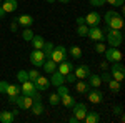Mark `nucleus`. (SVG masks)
Returning a JSON list of instances; mask_svg holds the SVG:
<instances>
[{"label":"nucleus","mask_w":125,"mask_h":123,"mask_svg":"<svg viewBox=\"0 0 125 123\" xmlns=\"http://www.w3.org/2000/svg\"><path fill=\"white\" fill-rule=\"evenodd\" d=\"M104 22H105L107 28L112 30H122L124 28V19L120 13H117L115 10H108L104 15Z\"/></svg>","instance_id":"1"},{"label":"nucleus","mask_w":125,"mask_h":123,"mask_svg":"<svg viewBox=\"0 0 125 123\" xmlns=\"http://www.w3.org/2000/svg\"><path fill=\"white\" fill-rule=\"evenodd\" d=\"M104 32H107V42L110 47H120L122 45V40H124V35L120 30H112V28H104Z\"/></svg>","instance_id":"2"},{"label":"nucleus","mask_w":125,"mask_h":123,"mask_svg":"<svg viewBox=\"0 0 125 123\" xmlns=\"http://www.w3.org/2000/svg\"><path fill=\"white\" fill-rule=\"evenodd\" d=\"M110 75H112V78L114 80H117V82H124L125 78V66L120 63V62H115V63H112V66H110Z\"/></svg>","instance_id":"3"},{"label":"nucleus","mask_w":125,"mask_h":123,"mask_svg":"<svg viewBox=\"0 0 125 123\" xmlns=\"http://www.w3.org/2000/svg\"><path fill=\"white\" fill-rule=\"evenodd\" d=\"M104 55H105V60L108 62V63H115V62H120V60L124 58L122 52H120V50H118L117 47L107 48L105 52H104Z\"/></svg>","instance_id":"4"},{"label":"nucleus","mask_w":125,"mask_h":123,"mask_svg":"<svg viewBox=\"0 0 125 123\" xmlns=\"http://www.w3.org/2000/svg\"><path fill=\"white\" fill-rule=\"evenodd\" d=\"M50 58L55 62V63H60V62H63L65 58H67V48L63 47V45H55L53 47V50H52V55H50Z\"/></svg>","instance_id":"5"},{"label":"nucleus","mask_w":125,"mask_h":123,"mask_svg":"<svg viewBox=\"0 0 125 123\" xmlns=\"http://www.w3.org/2000/svg\"><path fill=\"white\" fill-rule=\"evenodd\" d=\"M87 37L90 40H94V42H104L105 40V33H104V30L100 28L98 25H95V27H88Z\"/></svg>","instance_id":"6"},{"label":"nucleus","mask_w":125,"mask_h":123,"mask_svg":"<svg viewBox=\"0 0 125 123\" xmlns=\"http://www.w3.org/2000/svg\"><path fill=\"white\" fill-rule=\"evenodd\" d=\"M43 62H45V55H43V52L33 48V52L30 53V63L35 66V68H39V66L43 65Z\"/></svg>","instance_id":"7"},{"label":"nucleus","mask_w":125,"mask_h":123,"mask_svg":"<svg viewBox=\"0 0 125 123\" xmlns=\"http://www.w3.org/2000/svg\"><path fill=\"white\" fill-rule=\"evenodd\" d=\"M100 22H102V15L98 12H88L85 15V25H88V27L100 25Z\"/></svg>","instance_id":"8"},{"label":"nucleus","mask_w":125,"mask_h":123,"mask_svg":"<svg viewBox=\"0 0 125 123\" xmlns=\"http://www.w3.org/2000/svg\"><path fill=\"white\" fill-rule=\"evenodd\" d=\"M72 110H73V116L77 118L78 122H83V118H85L87 112H88V110H87V105H85V103H75Z\"/></svg>","instance_id":"9"},{"label":"nucleus","mask_w":125,"mask_h":123,"mask_svg":"<svg viewBox=\"0 0 125 123\" xmlns=\"http://www.w3.org/2000/svg\"><path fill=\"white\" fill-rule=\"evenodd\" d=\"M73 73H75V78L85 80L87 76L90 75V68H88V65H78L77 68H73Z\"/></svg>","instance_id":"10"},{"label":"nucleus","mask_w":125,"mask_h":123,"mask_svg":"<svg viewBox=\"0 0 125 123\" xmlns=\"http://www.w3.org/2000/svg\"><path fill=\"white\" fill-rule=\"evenodd\" d=\"M63 83H65V75H62L58 70L50 73V85L58 86V85H63Z\"/></svg>","instance_id":"11"},{"label":"nucleus","mask_w":125,"mask_h":123,"mask_svg":"<svg viewBox=\"0 0 125 123\" xmlns=\"http://www.w3.org/2000/svg\"><path fill=\"white\" fill-rule=\"evenodd\" d=\"M20 90H22V93H23V95H29V96H32V95L37 92L35 83H33V82H30V80H25V82L22 83V86H20Z\"/></svg>","instance_id":"12"},{"label":"nucleus","mask_w":125,"mask_h":123,"mask_svg":"<svg viewBox=\"0 0 125 123\" xmlns=\"http://www.w3.org/2000/svg\"><path fill=\"white\" fill-rule=\"evenodd\" d=\"M102 100H104V93L98 90V88H94L92 92H88V102L90 103H102Z\"/></svg>","instance_id":"13"},{"label":"nucleus","mask_w":125,"mask_h":123,"mask_svg":"<svg viewBox=\"0 0 125 123\" xmlns=\"http://www.w3.org/2000/svg\"><path fill=\"white\" fill-rule=\"evenodd\" d=\"M33 83H35V88H37L39 92H43V90H48V86H50V80H48L47 76L40 75Z\"/></svg>","instance_id":"14"},{"label":"nucleus","mask_w":125,"mask_h":123,"mask_svg":"<svg viewBox=\"0 0 125 123\" xmlns=\"http://www.w3.org/2000/svg\"><path fill=\"white\" fill-rule=\"evenodd\" d=\"M73 68H75L73 63H72L70 60H67V58H65L63 62L58 63V72H60L62 75H67V73H70V72H73Z\"/></svg>","instance_id":"15"},{"label":"nucleus","mask_w":125,"mask_h":123,"mask_svg":"<svg viewBox=\"0 0 125 123\" xmlns=\"http://www.w3.org/2000/svg\"><path fill=\"white\" fill-rule=\"evenodd\" d=\"M5 13H12V12H15V10L19 9V3H17V0H5L2 5H0Z\"/></svg>","instance_id":"16"},{"label":"nucleus","mask_w":125,"mask_h":123,"mask_svg":"<svg viewBox=\"0 0 125 123\" xmlns=\"http://www.w3.org/2000/svg\"><path fill=\"white\" fill-rule=\"evenodd\" d=\"M60 103L63 105L65 108H73V105H75V98H73L70 93H67V95H63V96H60Z\"/></svg>","instance_id":"17"},{"label":"nucleus","mask_w":125,"mask_h":123,"mask_svg":"<svg viewBox=\"0 0 125 123\" xmlns=\"http://www.w3.org/2000/svg\"><path fill=\"white\" fill-rule=\"evenodd\" d=\"M15 22H17L19 25H22V27H30V25L33 23V19H32L30 15H19V17L15 19Z\"/></svg>","instance_id":"18"},{"label":"nucleus","mask_w":125,"mask_h":123,"mask_svg":"<svg viewBox=\"0 0 125 123\" xmlns=\"http://www.w3.org/2000/svg\"><path fill=\"white\" fill-rule=\"evenodd\" d=\"M83 122L85 123H98L100 122V113L98 112H87Z\"/></svg>","instance_id":"19"},{"label":"nucleus","mask_w":125,"mask_h":123,"mask_svg":"<svg viewBox=\"0 0 125 123\" xmlns=\"http://www.w3.org/2000/svg\"><path fill=\"white\" fill-rule=\"evenodd\" d=\"M88 78V86H94V88H98V86L102 85V80H100V75H97V73H90V75L87 76Z\"/></svg>","instance_id":"20"},{"label":"nucleus","mask_w":125,"mask_h":123,"mask_svg":"<svg viewBox=\"0 0 125 123\" xmlns=\"http://www.w3.org/2000/svg\"><path fill=\"white\" fill-rule=\"evenodd\" d=\"M43 42H45V38L42 37V35H33V38L30 40L32 47L35 48V50H42V47H43Z\"/></svg>","instance_id":"21"},{"label":"nucleus","mask_w":125,"mask_h":123,"mask_svg":"<svg viewBox=\"0 0 125 123\" xmlns=\"http://www.w3.org/2000/svg\"><path fill=\"white\" fill-rule=\"evenodd\" d=\"M42 66H43V70H45L47 73H52V72L57 70V63H55L52 58H47V60L43 62V65H42Z\"/></svg>","instance_id":"22"},{"label":"nucleus","mask_w":125,"mask_h":123,"mask_svg":"<svg viewBox=\"0 0 125 123\" xmlns=\"http://www.w3.org/2000/svg\"><path fill=\"white\" fill-rule=\"evenodd\" d=\"M13 120H15V116L12 115V112H9V110L0 112V122L2 123H12Z\"/></svg>","instance_id":"23"},{"label":"nucleus","mask_w":125,"mask_h":123,"mask_svg":"<svg viewBox=\"0 0 125 123\" xmlns=\"http://www.w3.org/2000/svg\"><path fill=\"white\" fill-rule=\"evenodd\" d=\"M30 110H32V113L35 115V116L42 115V113H43V105H42V100H40V102H33L32 106H30Z\"/></svg>","instance_id":"24"},{"label":"nucleus","mask_w":125,"mask_h":123,"mask_svg":"<svg viewBox=\"0 0 125 123\" xmlns=\"http://www.w3.org/2000/svg\"><path fill=\"white\" fill-rule=\"evenodd\" d=\"M20 93H22L20 86L19 85H12V83H9L7 90H5V95H9V96H15V95H20Z\"/></svg>","instance_id":"25"},{"label":"nucleus","mask_w":125,"mask_h":123,"mask_svg":"<svg viewBox=\"0 0 125 123\" xmlns=\"http://www.w3.org/2000/svg\"><path fill=\"white\" fill-rule=\"evenodd\" d=\"M53 43L52 42H43V47H42V52H43V55H45V60L47 58H50V55H52V50H53Z\"/></svg>","instance_id":"26"},{"label":"nucleus","mask_w":125,"mask_h":123,"mask_svg":"<svg viewBox=\"0 0 125 123\" xmlns=\"http://www.w3.org/2000/svg\"><path fill=\"white\" fill-rule=\"evenodd\" d=\"M68 53H70V57L78 60V58H82V48L78 47V45H73V47L68 48Z\"/></svg>","instance_id":"27"},{"label":"nucleus","mask_w":125,"mask_h":123,"mask_svg":"<svg viewBox=\"0 0 125 123\" xmlns=\"http://www.w3.org/2000/svg\"><path fill=\"white\" fill-rule=\"evenodd\" d=\"M75 92L77 93H87L88 92V83L83 82V80H78L77 83H75Z\"/></svg>","instance_id":"28"},{"label":"nucleus","mask_w":125,"mask_h":123,"mask_svg":"<svg viewBox=\"0 0 125 123\" xmlns=\"http://www.w3.org/2000/svg\"><path fill=\"white\" fill-rule=\"evenodd\" d=\"M33 35H35V33H33V30H32V28H29V27H27V28H25L23 32H22V38H23L25 42H30V40L33 38Z\"/></svg>","instance_id":"29"},{"label":"nucleus","mask_w":125,"mask_h":123,"mask_svg":"<svg viewBox=\"0 0 125 123\" xmlns=\"http://www.w3.org/2000/svg\"><path fill=\"white\" fill-rule=\"evenodd\" d=\"M87 33H88V25H77V35L78 37H87Z\"/></svg>","instance_id":"30"},{"label":"nucleus","mask_w":125,"mask_h":123,"mask_svg":"<svg viewBox=\"0 0 125 123\" xmlns=\"http://www.w3.org/2000/svg\"><path fill=\"white\" fill-rule=\"evenodd\" d=\"M17 80H19L20 83H23L25 80H29V72H27V70H20V72H17Z\"/></svg>","instance_id":"31"},{"label":"nucleus","mask_w":125,"mask_h":123,"mask_svg":"<svg viewBox=\"0 0 125 123\" xmlns=\"http://www.w3.org/2000/svg\"><path fill=\"white\" fill-rule=\"evenodd\" d=\"M48 103L52 105V106H57V105L60 103V96H58L57 93H52L48 96Z\"/></svg>","instance_id":"32"},{"label":"nucleus","mask_w":125,"mask_h":123,"mask_svg":"<svg viewBox=\"0 0 125 123\" xmlns=\"http://www.w3.org/2000/svg\"><path fill=\"white\" fill-rule=\"evenodd\" d=\"M27 72H29V80H30V82H35V80L40 76V72L37 70V68H33V70H27Z\"/></svg>","instance_id":"33"},{"label":"nucleus","mask_w":125,"mask_h":123,"mask_svg":"<svg viewBox=\"0 0 125 123\" xmlns=\"http://www.w3.org/2000/svg\"><path fill=\"white\" fill-rule=\"evenodd\" d=\"M108 88H110L112 92H118V90H120V82H117V80L112 78V80L108 82Z\"/></svg>","instance_id":"34"},{"label":"nucleus","mask_w":125,"mask_h":123,"mask_svg":"<svg viewBox=\"0 0 125 123\" xmlns=\"http://www.w3.org/2000/svg\"><path fill=\"white\" fill-rule=\"evenodd\" d=\"M97 53H104L107 50V45H104V42H95V45H94Z\"/></svg>","instance_id":"35"},{"label":"nucleus","mask_w":125,"mask_h":123,"mask_svg":"<svg viewBox=\"0 0 125 123\" xmlns=\"http://www.w3.org/2000/svg\"><path fill=\"white\" fill-rule=\"evenodd\" d=\"M67 93H68V88L65 86V83L57 86V95H58V96H63V95H67Z\"/></svg>","instance_id":"36"},{"label":"nucleus","mask_w":125,"mask_h":123,"mask_svg":"<svg viewBox=\"0 0 125 123\" xmlns=\"http://www.w3.org/2000/svg\"><path fill=\"white\" fill-rule=\"evenodd\" d=\"M125 0H105V3H108V5H114V7H122L124 5Z\"/></svg>","instance_id":"37"},{"label":"nucleus","mask_w":125,"mask_h":123,"mask_svg":"<svg viewBox=\"0 0 125 123\" xmlns=\"http://www.w3.org/2000/svg\"><path fill=\"white\" fill-rule=\"evenodd\" d=\"M65 82H67V83H75V73H73V72L67 73V75H65Z\"/></svg>","instance_id":"38"},{"label":"nucleus","mask_w":125,"mask_h":123,"mask_svg":"<svg viewBox=\"0 0 125 123\" xmlns=\"http://www.w3.org/2000/svg\"><path fill=\"white\" fill-rule=\"evenodd\" d=\"M88 2H90L92 7H102L105 3V0H88Z\"/></svg>","instance_id":"39"},{"label":"nucleus","mask_w":125,"mask_h":123,"mask_svg":"<svg viewBox=\"0 0 125 123\" xmlns=\"http://www.w3.org/2000/svg\"><path fill=\"white\" fill-rule=\"evenodd\" d=\"M100 80H102V82H107V83H108V82L112 80V75H110L108 72H105V73H102V76H100Z\"/></svg>","instance_id":"40"},{"label":"nucleus","mask_w":125,"mask_h":123,"mask_svg":"<svg viewBox=\"0 0 125 123\" xmlns=\"http://www.w3.org/2000/svg\"><path fill=\"white\" fill-rule=\"evenodd\" d=\"M7 86H9V82H5V80H2V82H0V93H5V90H7Z\"/></svg>","instance_id":"41"},{"label":"nucleus","mask_w":125,"mask_h":123,"mask_svg":"<svg viewBox=\"0 0 125 123\" xmlns=\"http://www.w3.org/2000/svg\"><path fill=\"white\" fill-rule=\"evenodd\" d=\"M75 22H77V25H83L85 23V17H77Z\"/></svg>","instance_id":"42"},{"label":"nucleus","mask_w":125,"mask_h":123,"mask_svg":"<svg viewBox=\"0 0 125 123\" xmlns=\"http://www.w3.org/2000/svg\"><path fill=\"white\" fill-rule=\"evenodd\" d=\"M10 28H12V32H17V30H19V23L13 20V22H12V25H10Z\"/></svg>","instance_id":"43"},{"label":"nucleus","mask_w":125,"mask_h":123,"mask_svg":"<svg viewBox=\"0 0 125 123\" xmlns=\"http://www.w3.org/2000/svg\"><path fill=\"white\" fill-rule=\"evenodd\" d=\"M100 68H102V70H107V68H108V62H102V63H100Z\"/></svg>","instance_id":"44"},{"label":"nucleus","mask_w":125,"mask_h":123,"mask_svg":"<svg viewBox=\"0 0 125 123\" xmlns=\"http://www.w3.org/2000/svg\"><path fill=\"white\" fill-rule=\"evenodd\" d=\"M5 15H7V13H5V12H3V9H2V7H0V20L3 19V17H5Z\"/></svg>","instance_id":"45"},{"label":"nucleus","mask_w":125,"mask_h":123,"mask_svg":"<svg viewBox=\"0 0 125 123\" xmlns=\"http://www.w3.org/2000/svg\"><path fill=\"white\" fill-rule=\"evenodd\" d=\"M68 122H70V123H78V120L75 118V116H70V120H68Z\"/></svg>","instance_id":"46"},{"label":"nucleus","mask_w":125,"mask_h":123,"mask_svg":"<svg viewBox=\"0 0 125 123\" xmlns=\"http://www.w3.org/2000/svg\"><path fill=\"white\" fill-rule=\"evenodd\" d=\"M12 115H13V116H17V115H19V108H15V110H12Z\"/></svg>","instance_id":"47"},{"label":"nucleus","mask_w":125,"mask_h":123,"mask_svg":"<svg viewBox=\"0 0 125 123\" xmlns=\"http://www.w3.org/2000/svg\"><path fill=\"white\" fill-rule=\"evenodd\" d=\"M120 110H122L120 106H115V108H114V112H115V113H120Z\"/></svg>","instance_id":"48"},{"label":"nucleus","mask_w":125,"mask_h":123,"mask_svg":"<svg viewBox=\"0 0 125 123\" xmlns=\"http://www.w3.org/2000/svg\"><path fill=\"white\" fill-rule=\"evenodd\" d=\"M58 2H62V3H68L70 0H58Z\"/></svg>","instance_id":"49"},{"label":"nucleus","mask_w":125,"mask_h":123,"mask_svg":"<svg viewBox=\"0 0 125 123\" xmlns=\"http://www.w3.org/2000/svg\"><path fill=\"white\" fill-rule=\"evenodd\" d=\"M48 3H53V2H57V0H47Z\"/></svg>","instance_id":"50"},{"label":"nucleus","mask_w":125,"mask_h":123,"mask_svg":"<svg viewBox=\"0 0 125 123\" xmlns=\"http://www.w3.org/2000/svg\"><path fill=\"white\" fill-rule=\"evenodd\" d=\"M0 5H2V2H0Z\"/></svg>","instance_id":"51"}]
</instances>
